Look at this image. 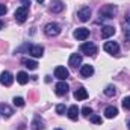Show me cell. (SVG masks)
<instances>
[{"label":"cell","instance_id":"1","mask_svg":"<svg viewBox=\"0 0 130 130\" xmlns=\"http://www.w3.org/2000/svg\"><path fill=\"white\" fill-rule=\"evenodd\" d=\"M100 17H103V18H113V15L117 14V6H113V5H106V6H103L101 9H100Z\"/></svg>","mask_w":130,"mask_h":130},{"label":"cell","instance_id":"2","mask_svg":"<svg viewBox=\"0 0 130 130\" xmlns=\"http://www.w3.org/2000/svg\"><path fill=\"white\" fill-rule=\"evenodd\" d=\"M27 14H29V9H27V6L24 5V6H20V8H17V11H15V20H17V23H24L26 21V18H27Z\"/></svg>","mask_w":130,"mask_h":130},{"label":"cell","instance_id":"3","mask_svg":"<svg viewBox=\"0 0 130 130\" xmlns=\"http://www.w3.org/2000/svg\"><path fill=\"white\" fill-rule=\"evenodd\" d=\"M80 52L85 53L86 56H94V55L97 53V47H95V44H92V42H83V44L80 45Z\"/></svg>","mask_w":130,"mask_h":130},{"label":"cell","instance_id":"4","mask_svg":"<svg viewBox=\"0 0 130 130\" xmlns=\"http://www.w3.org/2000/svg\"><path fill=\"white\" fill-rule=\"evenodd\" d=\"M44 32L47 33L48 36H56L61 33V26L58 23H48L45 27H44Z\"/></svg>","mask_w":130,"mask_h":130},{"label":"cell","instance_id":"5","mask_svg":"<svg viewBox=\"0 0 130 130\" xmlns=\"http://www.w3.org/2000/svg\"><path fill=\"white\" fill-rule=\"evenodd\" d=\"M103 48H104L106 53H110V55H118V53H120V45H118L115 41H107V42H104Z\"/></svg>","mask_w":130,"mask_h":130},{"label":"cell","instance_id":"6","mask_svg":"<svg viewBox=\"0 0 130 130\" xmlns=\"http://www.w3.org/2000/svg\"><path fill=\"white\" fill-rule=\"evenodd\" d=\"M88 36H89V29H86V27H77L74 30V38L79 39V41H83Z\"/></svg>","mask_w":130,"mask_h":130},{"label":"cell","instance_id":"7","mask_svg":"<svg viewBox=\"0 0 130 130\" xmlns=\"http://www.w3.org/2000/svg\"><path fill=\"white\" fill-rule=\"evenodd\" d=\"M12 82H14V77H12V74H11L9 71H3V73L0 74V83H2V85L11 86Z\"/></svg>","mask_w":130,"mask_h":130},{"label":"cell","instance_id":"8","mask_svg":"<svg viewBox=\"0 0 130 130\" xmlns=\"http://www.w3.org/2000/svg\"><path fill=\"white\" fill-rule=\"evenodd\" d=\"M55 76H56L59 80H65V79L70 77V73H68V70H67L65 67H56V68H55Z\"/></svg>","mask_w":130,"mask_h":130},{"label":"cell","instance_id":"9","mask_svg":"<svg viewBox=\"0 0 130 130\" xmlns=\"http://www.w3.org/2000/svg\"><path fill=\"white\" fill-rule=\"evenodd\" d=\"M55 89H56V94H58V95H65V94L68 92V89H70V86H68V83H65L64 80H62V82H59V83H56V86H55Z\"/></svg>","mask_w":130,"mask_h":130},{"label":"cell","instance_id":"10","mask_svg":"<svg viewBox=\"0 0 130 130\" xmlns=\"http://www.w3.org/2000/svg\"><path fill=\"white\" fill-rule=\"evenodd\" d=\"M29 53L35 58H41L44 53V47L42 45H29Z\"/></svg>","mask_w":130,"mask_h":130},{"label":"cell","instance_id":"11","mask_svg":"<svg viewBox=\"0 0 130 130\" xmlns=\"http://www.w3.org/2000/svg\"><path fill=\"white\" fill-rule=\"evenodd\" d=\"M77 17L80 21H88L89 17H91V9L89 8H82L79 12H77Z\"/></svg>","mask_w":130,"mask_h":130},{"label":"cell","instance_id":"12","mask_svg":"<svg viewBox=\"0 0 130 130\" xmlns=\"http://www.w3.org/2000/svg\"><path fill=\"white\" fill-rule=\"evenodd\" d=\"M70 67L71 68H77V65L82 64V56L79 55V53H73L71 56H70Z\"/></svg>","mask_w":130,"mask_h":130},{"label":"cell","instance_id":"13","mask_svg":"<svg viewBox=\"0 0 130 130\" xmlns=\"http://www.w3.org/2000/svg\"><path fill=\"white\" fill-rule=\"evenodd\" d=\"M115 33V27L113 26H104L103 29H101V38L103 39H107L109 36H112Z\"/></svg>","mask_w":130,"mask_h":130},{"label":"cell","instance_id":"14","mask_svg":"<svg viewBox=\"0 0 130 130\" xmlns=\"http://www.w3.org/2000/svg\"><path fill=\"white\" fill-rule=\"evenodd\" d=\"M80 74H82V77H91V76L94 74L92 65H83V67L80 68Z\"/></svg>","mask_w":130,"mask_h":130},{"label":"cell","instance_id":"15","mask_svg":"<svg viewBox=\"0 0 130 130\" xmlns=\"http://www.w3.org/2000/svg\"><path fill=\"white\" fill-rule=\"evenodd\" d=\"M74 98H76V100H85V98H88V91H86L85 88L76 89V91H74Z\"/></svg>","mask_w":130,"mask_h":130},{"label":"cell","instance_id":"16","mask_svg":"<svg viewBox=\"0 0 130 130\" xmlns=\"http://www.w3.org/2000/svg\"><path fill=\"white\" fill-rule=\"evenodd\" d=\"M44 129V121L36 115L32 121V130H42Z\"/></svg>","mask_w":130,"mask_h":130},{"label":"cell","instance_id":"17","mask_svg":"<svg viewBox=\"0 0 130 130\" xmlns=\"http://www.w3.org/2000/svg\"><path fill=\"white\" fill-rule=\"evenodd\" d=\"M0 113H2L3 117L9 118V117H11V115L14 113V110H12V109H11V107H9L8 104H3V103H2V104H0Z\"/></svg>","mask_w":130,"mask_h":130},{"label":"cell","instance_id":"18","mask_svg":"<svg viewBox=\"0 0 130 130\" xmlns=\"http://www.w3.org/2000/svg\"><path fill=\"white\" fill-rule=\"evenodd\" d=\"M68 118L73 120V121H76V120L79 118V107H77V106H71V107L68 109Z\"/></svg>","mask_w":130,"mask_h":130},{"label":"cell","instance_id":"19","mask_svg":"<svg viewBox=\"0 0 130 130\" xmlns=\"http://www.w3.org/2000/svg\"><path fill=\"white\" fill-rule=\"evenodd\" d=\"M65 6L61 0H53V2H52V11H53V12H62Z\"/></svg>","mask_w":130,"mask_h":130},{"label":"cell","instance_id":"20","mask_svg":"<svg viewBox=\"0 0 130 130\" xmlns=\"http://www.w3.org/2000/svg\"><path fill=\"white\" fill-rule=\"evenodd\" d=\"M117 113H118V109L113 107V106H109V107L104 109V115H106V118H115Z\"/></svg>","mask_w":130,"mask_h":130},{"label":"cell","instance_id":"21","mask_svg":"<svg viewBox=\"0 0 130 130\" xmlns=\"http://www.w3.org/2000/svg\"><path fill=\"white\" fill-rule=\"evenodd\" d=\"M17 82H18L20 85H26V83L29 82V77H27V74H26L24 71H20V73L17 74Z\"/></svg>","mask_w":130,"mask_h":130},{"label":"cell","instance_id":"22","mask_svg":"<svg viewBox=\"0 0 130 130\" xmlns=\"http://www.w3.org/2000/svg\"><path fill=\"white\" fill-rule=\"evenodd\" d=\"M21 64L24 65L26 68H29V70H36V67H38V64L35 62V61H30V59H21Z\"/></svg>","mask_w":130,"mask_h":130},{"label":"cell","instance_id":"23","mask_svg":"<svg viewBox=\"0 0 130 130\" xmlns=\"http://www.w3.org/2000/svg\"><path fill=\"white\" fill-rule=\"evenodd\" d=\"M115 94H117V89H115L113 85H107V86L104 88V95H107V97H113Z\"/></svg>","mask_w":130,"mask_h":130},{"label":"cell","instance_id":"24","mask_svg":"<svg viewBox=\"0 0 130 130\" xmlns=\"http://www.w3.org/2000/svg\"><path fill=\"white\" fill-rule=\"evenodd\" d=\"M124 36H126V39L130 42V17L126 20V23H124Z\"/></svg>","mask_w":130,"mask_h":130},{"label":"cell","instance_id":"25","mask_svg":"<svg viewBox=\"0 0 130 130\" xmlns=\"http://www.w3.org/2000/svg\"><path fill=\"white\" fill-rule=\"evenodd\" d=\"M14 104L18 106V107H23V106H24V100H23L21 97H15L14 98Z\"/></svg>","mask_w":130,"mask_h":130},{"label":"cell","instance_id":"26","mask_svg":"<svg viewBox=\"0 0 130 130\" xmlns=\"http://www.w3.org/2000/svg\"><path fill=\"white\" fill-rule=\"evenodd\" d=\"M123 107H124L126 110H130V97L123 98Z\"/></svg>","mask_w":130,"mask_h":130},{"label":"cell","instance_id":"27","mask_svg":"<svg viewBox=\"0 0 130 130\" xmlns=\"http://www.w3.org/2000/svg\"><path fill=\"white\" fill-rule=\"evenodd\" d=\"M89 121L94 123V124H101V118L97 117V115H91V117H89Z\"/></svg>","mask_w":130,"mask_h":130},{"label":"cell","instance_id":"28","mask_svg":"<svg viewBox=\"0 0 130 130\" xmlns=\"http://www.w3.org/2000/svg\"><path fill=\"white\" fill-rule=\"evenodd\" d=\"M82 113H83L85 117H91V113H92V109H91V107H88V106H85V107L82 109Z\"/></svg>","mask_w":130,"mask_h":130},{"label":"cell","instance_id":"29","mask_svg":"<svg viewBox=\"0 0 130 130\" xmlns=\"http://www.w3.org/2000/svg\"><path fill=\"white\" fill-rule=\"evenodd\" d=\"M56 112H58L59 115H64L65 113V104H58V106H56Z\"/></svg>","mask_w":130,"mask_h":130},{"label":"cell","instance_id":"30","mask_svg":"<svg viewBox=\"0 0 130 130\" xmlns=\"http://www.w3.org/2000/svg\"><path fill=\"white\" fill-rule=\"evenodd\" d=\"M6 11H8V8H6L5 5H2V3H0V15H5V14H6Z\"/></svg>","mask_w":130,"mask_h":130},{"label":"cell","instance_id":"31","mask_svg":"<svg viewBox=\"0 0 130 130\" xmlns=\"http://www.w3.org/2000/svg\"><path fill=\"white\" fill-rule=\"evenodd\" d=\"M3 26H5V24H3V23H2V21H0V29H2V27H3Z\"/></svg>","mask_w":130,"mask_h":130},{"label":"cell","instance_id":"32","mask_svg":"<svg viewBox=\"0 0 130 130\" xmlns=\"http://www.w3.org/2000/svg\"><path fill=\"white\" fill-rule=\"evenodd\" d=\"M42 2H44V0H38V3H42Z\"/></svg>","mask_w":130,"mask_h":130},{"label":"cell","instance_id":"33","mask_svg":"<svg viewBox=\"0 0 130 130\" xmlns=\"http://www.w3.org/2000/svg\"><path fill=\"white\" fill-rule=\"evenodd\" d=\"M127 126H129V130H130V121H129V123H127Z\"/></svg>","mask_w":130,"mask_h":130},{"label":"cell","instance_id":"34","mask_svg":"<svg viewBox=\"0 0 130 130\" xmlns=\"http://www.w3.org/2000/svg\"><path fill=\"white\" fill-rule=\"evenodd\" d=\"M55 130H61V129H55Z\"/></svg>","mask_w":130,"mask_h":130}]
</instances>
